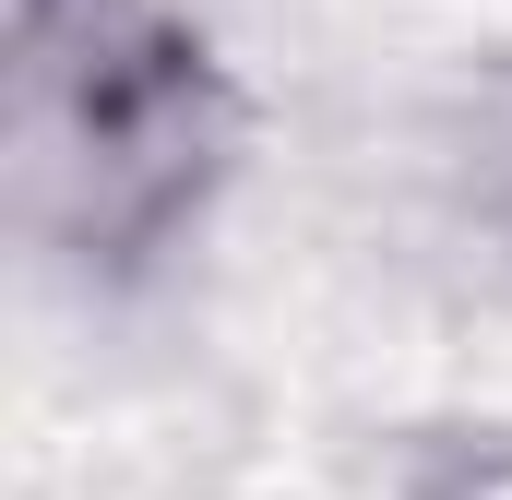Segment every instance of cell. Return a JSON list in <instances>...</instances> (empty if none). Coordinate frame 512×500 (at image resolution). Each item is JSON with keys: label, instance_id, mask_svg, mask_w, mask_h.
Segmentation results:
<instances>
[{"label": "cell", "instance_id": "1", "mask_svg": "<svg viewBox=\"0 0 512 500\" xmlns=\"http://www.w3.org/2000/svg\"><path fill=\"white\" fill-rule=\"evenodd\" d=\"M251 155V96L215 60L203 24L155 0H12V108H0V167H12V227L131 286L191 239Z\"/></svg>", "mask_w": 512, "mask_h": 500}, {"label": "cell", "instance_id": "2", "mask_svg": "<svg viewBox=\"0 0 512 500\" xmlns=\"http://www.w3.org/2000/svg\"><path fill=\"white\" fill-rule=\"evenodd\" d=\"M417 500H512V429L441 441V453L417 465Z\"/></svg>", "mask_w": 512, "mask_h": 500}]
</instances>
